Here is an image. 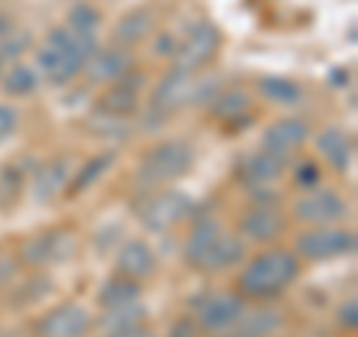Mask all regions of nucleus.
<instances>
[{
	"label": "nucleus",
	"instance_id": "423d86ee",
	"mask_svg": "<svg viewBox=\"0 0 358 337\" xmlns=\"http://www.w3.org/2000/svg\"><path fill=\"white\" fill-rule=\"evenodd\" d=\"M287 218L299 227H338L352 218V203L341 188L317 185L299 194L287 203Z\"/></svg>",
	"mask_w": 358,
	"mask_h": 337
},
{
	"label": "nucleus",
	"instance_id": "4468645a",
	"mask_svg": "<svg viewBox=\"0 0 358 337\" xmlns=\"http://www.w3.org/2000/svg\"><path fill=\"white\" fill-rule=\"evenodd\" d=\"M129 75H134V51L122 48V45H99L90 54V60L84 66L81 78L90 87H114L120 81H126Z\"/></svg>",
	"mask_w": 358,
	"mask_h": 337
},
{
	"label": "nucleus",
	"instance_id": "6ab92c4d",
	"mask_svg": "<svg viewBox=\"0 0 358 337\" xmlns=\"http://www.w3.org/2000/svg\"><path fill=\"white\" fill-rule=\"evenodd\" d=\"M114 272L122 278H131L134 284H147L159 275V254L152 251L147 239H126L114 254Z\"/></svg>",
	"mask_w": 358,
	"mask_h": 337
},
{
	"label": "nucleus",
	"instance_id": "c9c22d12",
	"mask_svg": "<svg viewBox=\"0 0 358 337\" xmlns=\"http://www.w3.org/2000/svg\"><path fill=\"white\" fill-rule=\"evenodd\" d=\"M338 325L346 331H355V325H358V305H355V299H346L343 305L338 308Z\"/></svg>",
	"mask_w": 358,
	"mask_h": 337
},
{
	"label": "nucleus",
	"instance_id": "4c0bfd02",
	"mask_svg": "<svg viewBox=\"0 0 358 337\" xmlns=\"http://www.w3.org/2000/svg\"><path fill=\"white\" fill-rule=\"evenodd\" d=\"M15 27H18V24H15V15L9 13V9H0V42H3Z\"/></svg>",
	"mask_w": 358,
	"mask_h": 337
},
{
	"label": "nucleus",
	"instance_id": "7c9ffc66",
	"mask_svg": "<svg viewBox=\"0 0 358 337\" xmlns=\"http://www.w3.org/2000/svg\"><path fill=\"white\" fill-rule=\"evenodd\" d=\"M134 325H147V305L134 301V305L105 310V317H96V329L117 331V329H134Z\"/></svg>",
	"mask_w": 358,
	"mask_h": 337
},
{
	"label": "nucleus",
	"instance_id": "f8f14e48",
	"mask_svg": "<svg viewBox=\"0 0 358 337\" xmlns=\"http://www.w3.org/2000/svg\"><path fill=\"white\" fill-rule=\"evenodd\" d=\"M96 331V313L84 301L66 299L33 320V337H90Z\"/></svg>",
	"mask_w": 358,
	"mask_h": 337
},
{
	"label": "nucleus",
	"instance_id": "2eb2a0df",
	"mask_svg": "<svg viewBox=\"0 0 358 337\" xmlns=\"http://www.w3.org/2000/svg\"><path fill=\"white\" fill-rule=\"evenodd\" d=\"M194 78H197V72H185V69H176V66H171V69L159 78V84L152 87L150 110H147V114L159 120V126H162V120L173 117L176 110L192 108Z\"/></svg>",
	"mask_w": 358,
	"mask_h": 337
},
{
	"label": "nucleus",
	"instance_id": "ddd939ff",
	"mask_svg": "<svg viewBox=\"0 0 358 337\" xmlns=\"http://www.w3.org/2000/svg\"><path fill=\"white\" fill-rule=\"evenodd\" d=\"M313 138V126L308 117H299V114H287V117H278L275 122H268L260 134V147L275 152L278 159L284 162H293L296 155H301V150L310 143Z\"/></svg>",
	"mask_w": 358,
	"mask_h": 337
},
{
	"label": "nucleus",
	"instance_id": "f3484780",
	"mask_svg": "<svg viewBox=\"0 0 358 337\" xmlns=\"http://www.w3.org/2000/svg\"><path fill=\"white\" fill-rule=\"evenodd\" d=\"M287 164L289 162L278 159L275 152L257 147L251 152H245L242 159L236 162V167H233V176H236V182L245 191H251V188H272L278 179L287 176Z\"/></svg>",
	"mask_w": 358,
	"mask_h": 337
},
{
	"label": "nucleus",
	"instance_id": "cd10ccee",
	"mask_svg": "<svg viewBox=\"0 0 358 337\" xmlns=\"http://www.w3.org/2000/svg\"><path fill=\"white\" fill-rule=\"evenodd\" d=\"M54 287V278L48 272H30L27 278H18L13 289H9V301L15 308H33L51 293Z\"/></svg>",
	"mask_w": 358,
	"mask_h": 337
},
{
	"label": "nucleus",
	"instance_id": "c756f323",
	"mask_svg": "<svg viewBox=\"0 0 358 337\" xmlns=\"http://www.w3.org/2000/svg\"><path fill=\"white\" fill-rule=\"evenodd\" d=\"M287 176L299 191L326 185V167L320 164V159H313V155H296V159L287 164Z\"/></svg>",
	"mask_w": 358,
	"mask_h": 337
},
{
	"label": "nucleus",
	"instance_id": "39448f33",
	"mask_svg": "<svg viewBox=\"0 0 358 337\" xmlns=\"http://www.w3.org/2000/svg\"><path fill=\"white\" fill-rule=\"evenodd\" d=\"M131 212L138 215L141 227L150 233H171L179 224H188L194 218L197 203L194 197L182 188H152V191H138L131 200Z\"/></svg>",
	"mask_w": 358,
	"mask_h": 337
},
{
	"label": "nucleus",
	"instance_id": "f257e3e1",
	"mask_svg": "<svg viewBox=\"0 0 358 337\" xmlns=\"http://www.w3.org/2000/svg\"><path fill=\"white\" fill-rule=\"evenodd\" d=\"M305 263L293 254L289 245H268L245 257L233 278V293L248 305H275L284 299L301 278Z\"/></svg>",
	"mask_w": 358,
	"mask_h": 337
},
{
	"label": "nucleus",
	"instance_id": "a211bd4d",
	"mask_svg": "<svg viewBox=\"0 0 358 337\" xmlns=\"http://www.w3.org/2000/svg\"><path fill=\"white\" fill-rule=\"evenodd\" d=\"M310 143H313L317 159L326 171L338 173V176L350 173L352 159H355V141L343 126H326L322 131H313Z\"/></svg>",
	"mask_w": 358,
	"mask_h": 337
},
{
	"label": "nucleus",
	"instance_id": "f704fd0d",
	"mask_svg": "<svg viewBox=\"0 0 358 337\" xmlns=\"http://www.w3.org/2000/svg\"><path fill=\"white\" fill-rule=\"evenodd\" d=\"M167 337H203V331L197 329V322L192 320V313H182L179 320L171 322V331H167Z\"/></svg>",
	"mask_w": 358,
	"mask_h": 337
},
{
	"label": "nucleus",
	"instance_id": "2f4dec72",
	"mask_svg": "<svg viewBox=\"0 0 358 337\" xmlns=\"http://www.w3.org/2000/svg\"><path fill=\"white\" fill-rule=\"evenodd\" d=\"M30 51H33V33L24 27H15L3 42H0V63L3 66L18 63V60H24Z\"/></svg>",
	"mask_w": 358,
	"mask_h": 337
},
{
	"label": "nucleus",
	"instance_id": "412c9836",
	"mask_svg": "<svg viewBox=\"0 0 358 337\" xmlns=\"http://www.w3.org/2000/svg\"><path fill=\"white\" fill-rule=\"evenodd\" d=\"M155 30H159V9L152 3H141L117 18V24L110 27V42L134 51L141 42L152 39Z\"/></svg>",
	"mask_w": 358,
	"mask_h": 337
},
{
	"label": "nucleus",
	"instance_id": "9d476101",
	"mask_svg": "<svg viewBox=\"0 0 358 337\" xmlns=\"http://www.w3.org/2000/svg\"><path fill=\"white\" fill-rule=\"evenodd\" d=\"M289 230V218H287V209L281 206H257L248 203L245 209L236 212L233 218V233L239 239L254 248H268V245H281V239Z\"/></svg>",
	"mask_w": 358,
	"mask_h": 337
},
{
	"label": "nucleus",
	"instance_id": "aec40b11",
	"mask_svg": "<svg viewBox=\"0 0 358 337\" xmlns=\"http://www.w3.org/2000/svg\"><path fill=\"white\" fill-rule=\"evenodd\" d=\"M96 114L108 117V120H117V122H126L131 117H138L141 114V75L134 72V75L126 78V81H120L114 87H105L96 99Z\"/></svg>",
	"mask_w": 358,
	"mask_h": 337
},
{
	"label": "nucleus",
	"instance_id": "20e7f679",
	"mask_svg": "<svg viewBox=\"0 0 358 337\" xmlns=\"http://www.w3.org/2000/svg\"><path fill=\"white\" fill-rule=\"evenodd\" d=\"M194 162H197V152L185 138L155 141L152 147L141 152L138 164H134V188L138 191L171 188L173 182L192 173Z\"/></svg>",
	"mask_w": 358,
	"mask_h": 337
},
{
	"label": "nucleus",
	"instance_id": "4be33fe9",
	"mask_svg": "<svg viewBox=\"0 0 358 337\" xmlns=\"http://www.w3.org/2000/svg\"><path fill=\"white\" fill-rule=\"evenodd\" d=\"M117 162H120V150H117V147L93 152L90 159H84L81 164L75 167V173H72V179H69V188H66L63 197H66V200H81L87 191H93L110 171H114Z\"/></svg>",
	"mask_w": 358,
	"mask_h": 337
},
{
	"label": "nucleus",
	"instance_id": "1a4fd4ad",
	"mask_svg": "<svg viewBox=\"0 0 358 337\" xmlns=\"http://www.w3.org/2000/svg\"><path fill=\"white\" fill-rule=\"evenodd\" d=\"M355 230L338 224V227H301L289 248L301 263H331L355 254Z\"/></svg>",
	"mask_w": 358,
	"mask_h": 337
},
{
	"label": "nucleus",
	"instance_id": "473e14b6",
	"mask_svg": "<svg viewBox=\"0 0 358 337\" xmlns=\"http://www.w3.org/2000/svg\"><path fill=\"white\" fill-rule=\"evenodd\" d=\"M21 278V263L15 251H0V293H9Z\"/></svg>",
	"mask_w": 358,
	"mask_h": 337
},
{
	"label": "nucleus",
	"instance_id": "7ed1b4c3",
	"mask_svg": "<svg viewBox=\"0 0 358 337\" xmlns=\"http://www.w3.org/2000/svg\"><path fill=\"white\" fill-rule=\"evenodd\" d=\"M96 48H99V42L78 36L66 24H57L45 33L42 42L36 45L33 66L39 69L42 81H48L54 87H69L81 78L90 54Z\"/></svg>",
	"mask_w": 358,
	"mask_h": 337
},
{
	"label": "nucleus",
	"instance_id": "5701e85b",
	"mask_svg": "<svg viewBox=\"0 0 358 337\" xmlns=\"http://www.w3.org/2000/svg\"><path fill=\"white\" fill-rule=\"evenodd\" d=\"M287 329V317L275 305H248L242 320L221 337H278Z\"/></svg>",
	"mask_w": 358,
	"mask_h": 337
},
{
	"label": "nucleus",
	"instance_id": "393cba45",
	"mask_svg": "<svg viewBox=\"0 0 358 337\" xmlns=\"http://www.w3.org/2000/svg\"><path fill=\"white\" fill-rule=\"evenodd\" d=\"M206 110L218 122H245L254 114V93L239 87H221V93L212 99Z\"/></svg>",
	"mask_w": 358,
	"mask_h": 337
},
{
	"label": "nucleus",
	"instance_id": "bb28decb",
	"mask_svg": "<svg viewBox=\"0 0 358 337\" xmlns=\"http://www.w3.org/2000/svg\"><path fill=\"white\" fill-rule=\"evenodd\" d=\"M143 296V287L141 284H134L131 278H122V275H110L102 280V287H99V293H96V301H99V308L105 310H117V308H126V305H134V301H141Z\"/></svg>",
	"mask_w": 358,
	"mask_h": 337
},
{
	"label": "nucleus",
	"instance_id": "6e6552de",
	"mask_svg": "<svg viewBox=\"0 0 358 337\" xmlns=\"http://www.w3.org/2000/svg\"><path fill=\"white\" fill-rule=\"evenodd\" d=\"M176 48H173V57L171 66L176 69H185V72H200L218 57L224 36L215 21L209 18H194L188 24L176 27Z\"/></svg>",
	"mask_w": 358,
	"mask_h": 337
},
{
	"label": "nucleus",
	"instance_id": "dca6fc26",
	"mask_svg": "<svg viewBox=\"0 0 358 337\" xmlns=\"http://www.w3.org/2000/svg\"><path fill=\"white\" fill-rule=\"evenodd\" d=\"M75 162L72 155H51L45 159L42 164L33 167V176H30V200L39 206H48L54 200H60L69 188V179L75 173Z\"/></svg>",
	"mask_w": 358,
	"mask_h": 337
},
{
	"label": "nucleus",
	"instance_id": "9b49d317",
	"mask_svg": "<svg viewBox=\"0 0 358 337\" xmlns=\"http://www.w3.org/2000/svg\"><path fill=\"white\" fill-rule=\"evenodd\" d=\"M245 310H248V301L239 299L233 289H212V293H200L188 313L203 334L221 337L242 320Z\"/></svg>",
	"mask_w": 358,
	"mask_h": 337
},
{
	"label": "nucleus",
	"instance_id": "c85d7f7f",
	"mask_svg": "<svg viewBox=\"0 0 358 337\" xmlns=\"http://www.w3.org/2000/svg\"><path fill=\"white\" fill-rule=\"evenodd\" d=\"M63 24L69 27L72 33H78V36L99 42V33H102L105 15H102V9H99V6L87 3V0H78V3L69 9V13H66V21H63Z\"/></svg>",
	"mask_w": 358,
	"mask_h": 337
},
{
	"label": "nucleus",
	"instance_id": "e433bc0d",
	"mask_svg": "<svg viewBox=\"0 0 358 337\" xmlns=\"http://www.w3.org/2000/svg\"><path fill=\"white\" fill-rule=\"evenodd\" d=\"M102 337H159L155 329L150 325H134V329H117V331H105Z\"/></svg>",
	"mask_w": 358,
	"mask_h": 337
},
{
	"label": "nucleus",
	"instance_id": "f03ea898",
	"mask_svg": "<svg viewBox=\"0 0 358 337\" xmlns=\"http://www.w3.org/2000/svg\"><path fill=\"white\" fill-rule=\"evenodd\" d=\"M251 248L233 230L224 227L215 215H200L188 221V233L182 239V260L200 275H224L236 272Z\"/></svg>",
	"mask_w": 358,
	"mask_h": 337
},
{
	"label": "nucleus",
	"instance_id": "72a5a7b5",
	"mask_svg": "<svg viewBox=\"0 0 358 337\" xmlns=\"http://www.w3.org/2000/svg\"><path fill=\"white\" fill-rule=\"evenodd\" d=\"M21 129V110L13 102H0V143Z\"/></svg>",
	"mask_w": 358,
	"mask_h": 337
},
{
	"label": "nucleus",
	"instance_id": "b1692460",
	"mask_svg": "<svg viewBox=\"0 0 358 337\" xmlns=\"http://www.w3.org/2000/svg\"><path fill=\"white\" fill-rule=\"evenodd\" d=\"M305 96H308L305 87L296 78H287V75H257L254 78V99H263V102L275 108L293 110L299 105H305Z\"/></svg>",
	"mask_w": 358,
	"mask_h": 337
},
{
	"label": "nucleus",
	"instance_id": "58836bf2",
	"mask_svg": "<svg viewBox=\"0 0 358 337\" xmlns=\"http://www.w3.org/2000/svg\"><path fill=\"white\" fill-rule=\"evenodd\" d=\"M0 75H3V63H0Z\"/></svg>",
	"mask_w": 358,
	"mask_h": 337
},
{
	"label": "nucleus",
	"instance_id": "0eeeda50",
	"mask_svg": "<svg viewBox=\"0 0 358 337\" xmlns=\"http://www.w3.org/2000/svg\"><path fill=\"white\" fill-rule=\"evenodd\" d=\"M78 248H81L78 233L63 224V227H45L30 233L15 248V254L21 268H27V272H51V268L69 263Z\"/></svg>",
	"mask_w": 358,
	"mask_h": 337
},
{
	"label": "nucleus",
	"instance_id": "a878e982",
	"mask_svg": "<svg viewBox=\"0 0 358 337\" xmlns=\"http://www.w3.org/2000/svg\"><path fill=\"white\" fill-rule=\"evenodd\" d=\"M42 87V75L33 63L18 60L3 66V75H0V93L6 99H30L36 96Z\"/></svg>",
	"mask_w": 358,
	"mask_h": 337
}]
</instances>
